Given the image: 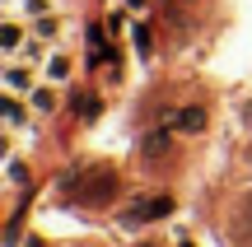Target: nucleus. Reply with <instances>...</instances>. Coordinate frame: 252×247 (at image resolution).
<instances>
[{
  "label": "nucleus",
  "instance_id": "nucleus-1",
  "mask_svg": "<svg viewBox=\"0 0 252 247\" xmlns=\"http://www.w3.org/2000/svg\"><path fill=\"white\" fill-rule=\"evenodd\" d=\"M201 121H206L201 112H182V117H178V126H191V131H201Z\"/></svg>",
  "mask_w": 252,
  "mask_h": 247
}]
</instances>
